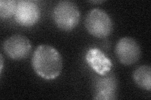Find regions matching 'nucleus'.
Listing matches in <instances>:
<instances>
[{
	"mask_svg": "<svg viewBox=\"0 0 151 100\" xmlns=\"http://www.w3.org/2000/svg\"><path fill=\"white\" fill-rule=\"evenodd\" d=\"M32 65L40 77L45 79H54L58 78L62 71V56L52 46L41 45L34 51Z\"/></svg>",
	"mask_w": 151,
	"mask_h": 100,
	"instance_id": "nucleus-1",
	"label": "nucleus"
},
{
	"mask_svg": "<svg viewBox=\"0 0 151 100\" xmlns=\"http://www.w3.org/2000/svg\"><path fill=\"white\" fill-rule=\"evenodd\" d=\"M53 20L59 29L69 31L77 26L80 20L78 6L70 1H62L56 4L52 11Z\"/></svg>",
	"mask_w": 151,
	"mask_h": 100,
	"instance_id": "nucleus-2",
	"label": "nucleus"
},
{
	"mask_svg": "<svg viewBox=\"0 0 151 100\" xmlns=\"http://www.w3.org/2000/svg\"><path fill=\"white\" fill-rule=\"evenodd\" d=\"M85 26L92 36L104 38L113 31V23L108 13L100 8H94L88 13L85 19Z\"/></svg>",
	"mask_w": 151,
	"mask_h": 100,
	"instance_id": "nucleus-3",
	"label": "nucleus"
},
{
	"mask_svg": "<svg viewBox=\"0 0 151 100\" xmlns=\"http://www.w3.org/2000/svg\"><path fill=\"white\" fill-rule=\"evenodd\" d=\"M115 53L118 60L123 65L130 66L139 61L141 50L138 43L130 37L121 38L115 47Z\"/></svg>",
	"mask_w": 151,
	"mask_h": 100,
	"instance_id": "nucleus-4",
	"label": "nucleus"
},
{
	"mask_svg": "<svg viewBox=\"0 0 151 100\" xmlns=\"http://www.w3.org/2000/svg\"><path fill=\"white\" fill-rule=\"evenodd\" d=\"M3 51L9 58L15 60L25 59L29 56L32 44L27 37L15 35L9 37L3 45Z\"/></svg>",
	"mask_w": 151,
	"mask_h": 100,
	"instance_id": "nucleus-5",
	"label": "nucleus"
},
{
	"mask_svg": "<svg viewBox=\"0 0 151 100\" xmlns=\"http://www.w3.org/2000/svg\"><path fill=\"white\" fill-rule=\"evenodd\" d=\"M118 82L115 76L110 72L98 77L93 84V99L110 100L116 98Z\"/></svg>",
	"mask_w": 151,
	"mask_h": 100,
	"instance_id": "nucleus-6",
	"label": "nucleus"
},
{
	"mask_svg": "<svg viewBox=\"0 0 151 100\" xmlns=\"http://www.w3.org/2000/svg\"><path fill=\"white\" fill-rule=\"evenodd\" d=\"M40 11L38 4L30 0H21L17 3L15 20L20 26L30 27L39 21Z\"/></svg>",
	"mask_w": 151,
	"mask_h": 100,
	"instance_id": "nucleus-7",
	"label": "nucleus"
},
{
	"mask_svg": "<svg viewBox=\"0 0 151 100\" xmlns=\"http://www.w3.org/2000/svg\"><path fill=\"white\" fill-rule=\"evenodd\" d=\"M88 65L98 75H105L111 71L113 63L110 59L100 49H89L86 54Z\"/></svg>",
	"mask_w": 151,
	"mask_h": 100,
	"instance_id": "nucleus-8",
	"label": "nucleus"
},
{
	"mask_svg": "<svg viewBox=\"0 0 151 100\" xmlns=\"http://www.w3.org/2000/svg\"><path fill=\"white\" fill-rule=\"evenodd\" d=\"M133 79L140 88L150 91L151 68L150 66L143 65L137 68L134 72Z\"/></svg>",
	"mask_w": 151,
	"mask_h": 100,
	"instance_id": "nucleus-9",
	"label": "nucleus"
},
{
	"mask_svg": "<svg viewBox=\"0 0 151 100\" xmlns=\"http://www.w3.org/2000/svg\"><path fill=\"white\" fill-rule=\"evenodd\" d=\"M18 1L15 0H1L0 1V16L8 19L15 16Z\"/></svg>",
	"mask_w": 151,
	"mask_h": 100,
	"instance_id": "nucleus-10",
	"label": "nucleus"
},
{
	"mask_svg": "<svg viewBox=\"0 0 151 100\" xmlns=\"http://www.w3.org/2000/svg\"><path fill=\"white\" fill-rule=\"evenodd\" d=\"M3 66V59L2 55H1V73H2Z\"/></svg>",
	"mask_w": 151,
	"mask_h": 100,
	"instance_id": "nucleus-11",
	"label": "nucleus"
},
{
	"mask_svg": "<svg viewBox=\"0 0 151 100\" xmlns=\"http://www.w3.org/2000/svg\"><path fill=\"white\" fill-rule=\"evenodd\" d=\"M90 2L92 3L97 4V3H102L103 2H105V1H90Z\"/></svg>",
	"mask_w": 151,
	"mask_h": 100,
	"instance_id": "nucleus-12",
	"label": "nucleus"
}]
</instances>
